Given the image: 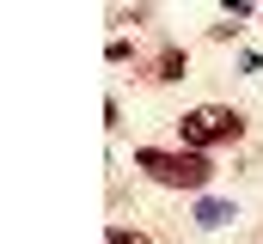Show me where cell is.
I'll return each mask as SVG.
<instances>
[{"label":"cell","mask_w":263,"mask_h":244,"mask_svg":"<svg viewBox=\"0 0 263 244\" xmlns=\"http://www.w3.org/2000/svg\"><path fill=\"white\" fill-rule=\"evenodd\" d=\"M135 171L159 189H190L202 195L214 183V159L208 153H190V147H135Z\"/></svg>","instance_id":"1"},{"label":"cell","mask_w":263,"mask_h":244,"mask_svg":"<svg viewBox=\"0 0 263 244\" xmlns=\"http://www.w3.org/2000/svg\"><path fill=\"white\" fill-rule=\"evenodd\" d=\"M233 140H245V110H233V104H196L178 116V147H190V153H214Z\"/></svg>","instance_id":"2"},{"label":"cell","mask_w":263,"mask_h":244,"mask_svg":"<svg viewBox=\"0 0 263 244\" xmlns=\"http://www.w3.org/2000/svg\"><path fill=\"white\" fill-rule=\"evenodd\" d=\"M184 67H190V55H184V43H165L159 55L147 61V79H153V86H172V79H184Z\"/></svg>","instance_id":"3"},{"label":"cell","mask_w":263,"mask_h":244,"mask_svg":"<svg viewBox=\"0 0 263 244\" xmlns=\"http://www.w3.org/2000/svg\"><path fill=\"white\" fill-rule=\"evenodd\" d=\"M233 220H239V208H233V201H214V195L196 201V226H202V232H220V226H233Z\"/></svg>","instance_id":"4"},{"label":"cell","mask_w":263,"mask_h":244,"mask_svg":"<svg viewBox=\"0 0 263 244\" xmlns=\"http://www.w3.org/2000/svg\"><path fill=\"white\" fill-rule=\"evenodd\" d=\"M104 244H147V232H135V226H110Z\"/></svg>","instance_id":"5"},{"label":"cell","mask_w":263,"mask_h":244,"mask_svg":"<svg viewBox=\"0 0 263 244\" xmlns=\"http://www.w3.org/2000/svg\"><path fill=\"white\" fill-rule=\"evenodd\" d=\"M220 12L239 25V18H251V12H257V0H220Z\"/></svg>","instance_id":"6"},{"label":"cell","mask_w":263,"mask_h":244,"mask_svg":"<svg viewBox=\"0 0 263 244\" xmlns=\"http://www.w3.org/2000/svg\"><path fill=\"white\" fill-rule=\"evenodd\" d=\"M104 55H110V61H117V67H123V61L135 55V43H129V37H110V49H104Z\"/></svg>","instance_id":"7"}]
</instances>
